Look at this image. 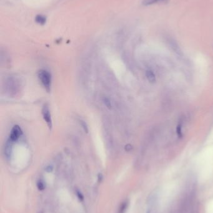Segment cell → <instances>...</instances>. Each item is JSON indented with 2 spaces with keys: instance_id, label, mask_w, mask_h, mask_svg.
Wrapping results in <instances>:
<instances>
[{
  "instance_id": "6da1fadb",
  "label": "cell",
  "mask_w": 213,
  "mask_h": 213,
  "mask_svg": "<svg viewBox=\"0 0 213 213\" xmlns=\"http://www.w3.org/2000/svg\"><path fill=\"white\" fill-rule=\"evenodd\" d=\"M38 77L46 90L50 92L51 86V77L50 74L45 70H41L38 74Z\"/></svg>"
},
{
  "instance_id": "7a4b0ae2",
  "label": "cell",
  "mask_w": 213,
  "mask_h": 213,
  "mask_svg": "<svg viewBox=\"0 0 213 213\" xmlns=\"http://www.w3.org/2000/svg\"><path fill=\"white\" fill-rule=\"evenodd\" d=\"M42 115L43 117V118L46 123H47L48 127L51 129L52 127V120H51V116L50 110L49 109V107L48 104H45L43 109H42Z\"/></svg>"
},
{
  "instance_id": "3957f363",
  "label": "cell",
  "mask_w": 213,
  "mask_h": 213,
  "mask_svg": "<svg viewBox=\"0 0 213 213\" xmlns=\"http://www.w3.org/2000/svg\"><path fill=\"white\" fill-rule=\"evenodd\" d=\"M22 135V130L21 128L18 125H15L12 130L10 135V140L12 142H15L17 141L19 138Z\"/></svg>"
},
{
  "instance_id": "277c9868",
  "label": "cell",
  "mask_w": 213,
  "mask_h": 213,
  "mask_svg": "<svg viewBox=\"0 0 213 213\" xmlns=\"http://www.w3.org/2000/svg\"><path fill=\"white\" fill-rule=\"evenodd\" d=\"M12 153V141L10 140L7 141L5 146V155L7 160H10Z\"/></svg>"
},
{
  "instance_id": "5b68a950",
  "label": "cell",
  "mask_w": 213,
  "mask_h": 213,
  "mask_svg": "<svg viewBox=\"0 0 213 213\" xmlns=\"http://www.w3.org/2000/svg\"><path fill=\"white\" fill-rule=\"evenodd\" d=\"M168 43L170 46V47L172 48V49L179 56H182V53L181 52V50L180 49L179 47L178 46V45L177 44V43H176V41H174L173 39H171L168 40Z\"/></svg>"
},
{
  "instance_id": "8992f818",
  "label": "cell",
  "mask_w": 213,
  "mask_h": 213,
  "mask_svg": "<svg viewBox=\"0 0 213 213\" xmlns=\"http://www.w3.org/2000/svg\"><path fill=\"white\" fill-rule=\"evenodd\" d=\"M168 0H143V5L144 6H149L157 3H166Z\"/></svg>"
},
{
  "instance_id": "52a82bcc",
  "label": "cell",
  "mask_w": 213,
  "mask_h": 213,
  "mask_svg": "<svg viewBox=\"0 0 213 213\" xmlns=\"http://www.w3.org/2000/svg\"><path fill=\"white\" fill-rule=\"evenodd\" d=\"M146 75L148 80L150 82L152 83V82H156V76L154 73L153 72V71H152L151 70H148L146 72Z\"/></svg>"
},
{
  "instance_id": "ba28073f",
  "label": "cell",
  "mask_w": 213,
  "mask_h": 213,
  "mask_svg": "<svg viewBox=\"0 0 213 213\" xmlns=\"http://www.w3.org/2000/svg\"><path fill=\"white\" fill-rule=\"evenodd\" d=\"M35 20H36L37 23H38L40 25H44L46 23V18L44 16L38 15V16H36V17L35 18Z\"/></svg>"
},
{
  "instance_id": "9c48e42d",
  "label": "cell",
  "mask_w": 213,
  "mask_h": 213,
  "mask_svg": "<svg viewBox=\"0 0 213 213\" xmlns=\"http://www.w3.org/2000/svg\"><path fill=\"white\" fill-rule=\"evenodd\" d=\"M127 207V204L126 202L123 203V204L121 206V207H120V209H119V213H124V211L126 210V208Z\"/></svg>"
},
{
  "instance_id": "30bf717a",
  "label": "cell",
  "mask_w": 213,
  "mask_h": 213,
  "mask_svg": "<svg viewBox=\"0 0 213 213\" xmlns=\"http://www.w3.org/2000/svg\"><path fill=\"white\" fill-rule=\"evenodd\" d=\"M80 123H81V126H82V127L83 128L84 130H85L86 132H88V127H87V125H86L85 122L84 121H82V120H81V121H80Z\"/></svg>"
},
{
  "instance_id": "8fae6325",
  "label": "cell",
  "mask_w": 213,
  "mask_h": 213,
  "mask_svg": "<svg viewBox=\"0 0 213 213\" xmlns=\"http://www.w3.org/2000/svg\"><path fill=\"white\" fill-rule=\"evenodd\" d=\"M37 186H38V188L39 189L43 190V189H44V188H45L44 183H42V181H38V184H37Z\"/></svg>"
},
{
  "instance_id": "7c38bea8",
  "label": "cell",
  "mask_w": 213,
  "mask_h": 213,
  "mask_svg": "<svg viewBox=\"0 0 213 213\" xmlns=\"http://www.w3.org/2000/svg\"><path fill=\"white\" fill-rule=\"evenodd\" d=\"M148 213H149V212H148Z\"/></svg>"
}]
</instances>
